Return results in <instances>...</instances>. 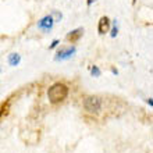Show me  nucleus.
<instances>
[{"mask_svg": "<svg viewBox=\"0 0 153 153\" xmlns=\"http://www.w3.org/2000/svg\"><path fill=\"white\" fill-rule=\"evenodd\" d=\"M67 96H68V86L61 84V82H56L48 89V99L52 105L60 103Z\"/></svg>", "mask_w": 153, "mask_h": 153, "instance_id": "nucleus-1", "label": "nucleus"}, {"mask_svg": "<svg viewBox=\"0 0 153 153\" xmlns=\"http://www.w3.org/2000/svg\"><path fill=\"white\" fill-rule=\"evenodd\" d=\"M84 109L88 113H99L102 109V99L99 96H86L84 100Z\"/></svg>", "mask_w": 153, "mask_h": 153, "instance_id": "nucleus-2", "label": "nucleus"}, {"mask_svg": "<svg viewBox=\"0 0 153 153\" xmlns=\"http://www.w3.org/2000/svg\"><path fill=\"white\" fill-rule=\"evenodd\" d=\"M76 52V48L75 46H67V48H60V50L56 53L54 56V60L56 61H64V60H68L71 57L75 54Z\"/></svg>", "mask_w": 153, "mask_h": 153, "instance_id": "nucleus-3", "label": "nucleus"}, {"mask_svg": "<svg viewBox=\"0 0 153 153\" xmlns=\"http://www.w3.org/2000/svg\"><path fill=\"white\" fill-rule=\"evenodd\" d=\"M53 25H54V21H53V18H52L50 14H49V16H45L43 18H40V20L38 21V28H39L40 31H43V32L52 31Z\"/></svg>", "mask_w": 153, "mask_h": 153, "instance_id": "nucleus-4", "label": "nucleus"}, {"mask_svg": "<svg viewBox=\"0 0 153 153\" xmlns=\"http://www.w3.org/2000/svg\"><path fill=\"white\" fill-rule=\"evenodd\" d=\"M82 35H84V28L81 27V28H76V29H74V31L67 33L65 39L68 40V42H71V43H75V42H78V40L81 39Z\"/></svg>", "mask_w": 153, "mask_h": 153, "instance_id": "nucleus-5", "label": "nucleus"}, {"mask_svg": "<svg viewBox=\"0 0 153 153\" xmlns=\"http://www.w3.org/2000/svg\"><path fill=\"white\" fill-rule=\"evenodd\" d=\"M97 29H99V33L100 35H105V33H107L110 31V20L109 17H102L100 20H99V27H97Z\"/></svg>", "mask_w": 153, "mask_h": 153, "instance_id": "nucleus-6", "label": "nucleus"}, {"mask_svg": "<svg viewBox=\"0 0 153 153\" xmlns=\"http://www.w3.org/2000/svg\"><path fill=\"white\" fill-rule=\"evenodd\" d=\"M21 63V56L18 53H11L10 56H8V64L13 65V67H16Z\"/></svg>", "mask_w": 153, "mask_h": 153, "instance_id": "nucleus-7", "label": "nucleus"}, {"mask_svg": "<svg viewBox=\"0 0 153 153\" xmlns=\"http://www.w3.org/2000/svg\"><path fill=\"white\" fill-rule=\"evenodd\" d=\"M50 16H52L54 22H60V21L63 20V14H61V11H59V10H53V11L50 13Z\"/></svg>", "mask_w": 153, "mask_h": 153, "instance_id": "nucleus-8", "label": "nucleus"}, {"mask_svg": "<svg viewBox=\"0 0 153 153\" xmlns=\"http://www.w3.org/2000/svg\"><path fill=\"white\" fill-rule=\"evenodd\" d=\"M91 74H92V76H100L102 75V71H100V68L97 67V65H93L92 68H91Z\"/></svg>", "mask_w": 153, "mask_h": 153, "instance_id": "nucleus-9", "label": "nucleus"}, {"mask_svg": "<svg viewBox=\"0 0 153 153\" xmlns=\"http://www.w3.org/2000/svg\"><path fill=\"white\" fill-rule=\"evenodd\" d=\"M111 38H116L117 35H118V27H117V21H114V27H113V29H111Z\"/></svg>", "mask_w": 153, "mask_h": 153, "instance_id": "nucleus-10", "label": "nucleus"}, {"mask_svg": "<svg viewBox=\"0 0 153 153\" xmlns=\"http://www.w3.org/2000/svg\"><path fill=\"white\" fill-rule=\"evenodd\" d=\"M59 43H60V40H59V39H54L52 42V45L49 46V49H50V50H53L54 48H57V46H59Z\"/></svg>", "mask_w": 153, "mask_h": 153, "instance_id": "nucleus-11", "label": "nucleus"}, {"mask_svg": "<svg viewBox=\"0 0 153 153\" xmlns=\"http://www.w3.org/2000/svg\"><path fill=\"white\" fill-rule=\"evenodd\" d=\"M146 103L150 106V107H153V102H152V97H149V99H146Z\"/></svg>", "mask_w": 153, "mask_h": 153, "instance_id": "nucleus-12", "label": "nucleus"}, {"mask_svg": "<svg viewBox=\"0 0 153 153\" xmlns=\"http://www.w3.org/2000/svg\"><path fill=\"white\" fill-rule=\"evenodd\" d=\"M95 1H96V0H86V4H88V6H92V3H95Z\"/></svg>", "mask_w": 153, "mask_h": 153, "instance_id": "nucleus-13", "label": "nucleus"}, {"mask_svg": "<svg viewBox=\"0 0 153 153\" xmlns=\"http://www.w3.org/2000/svg\"><path fill=\"white\" fill-rule=\"evenodd\" d=\"M111 73H113L114 75H117V74H118V71H117V68H111Z\"/></svg>", "mask_w": 153, "mask_h": 153, "instance_id": "nucleus-14", "label": "nucleus"}]
</instances>
